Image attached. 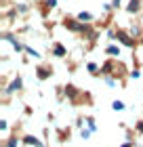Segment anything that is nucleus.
I'll return each instance as SVG.
<instances>
[{"label": "nucleus", "mask_w": 143, "mask_h": 147, "mask_svg": "<svg viewBox=\"0 0 143 147\" xmlns=\"http://www.w3.org/2000/svg\"><path fill=\"white\" fill-rule=\"evenodd\" d=\"M55 55H57V57H63V55H65V49L57 44V46H55Z\"/></svg>", "instance_id": "20e7f679"}, {"label": "nucleus", "mask_w": 143, "mask_h": 147, "mask_svg": "<svg viewBox=\"0 0 143 147\" xmlns=\"http://www.w3.org/2000/svg\"><path fill=\"white\" fill-rule=\"evenodd\" d=\"M107 53H110V55H118V46H107Z\"/></svg>", "instance_id": "423d86ee"}, {"label": "nucleus", "mask_w": 143, "mask_h": 147, "mask_svg": "<svg viewBox=\"0 0 143 147\" xmlns=\"http://www.w3.org/2000/svg\"><path fill=\"white\" fill-rule=\"evenodd\" d=\"M46 4H49V6H55V4H57V0H49Z\"/></svg>", "instance_id": "1a4fd4ad"}, {"label": "nucleus", "mask_w": 143, "mask_h": 147, "mask_svg": "<svg viewBox=\"0 0 143 147\" xmlns=\"http://www.w3.org/2000/svg\"><path fill=\"white\" fill-rule=\"evenodd\" d=\"M78 19H80V21H91V13H80V15H78Z\"/></svg>", "instance_id": "7ed1b4c3"}, {"label": "nucleus", "mask_w": 143, "mask_h": 147, "mask_svg": "<svg viewBox=\"0 0 143 147\" xmlns=\"http://www.w3.org/2000/svg\"><path fill=\"white\" fill-rule=\"evenodd\" d=\"M15 88H21V80H19V78H17V80H13V84H11V88H9V90H15Z\"/></svg>", "instance_id": "39448f33"}, {"label": "nucleus", "mask_w": 143, "mask_h": 147, "mask_svg": "<svg viewBox=\"0 0 143 147\" xmlns=\"http://www.w3.org/2000/svg\"><path fill=\"white\" fill-rule=\"evenodd\" d=\"M139 4H141L139 0H131V4H128V11H131V13H135V11L139 9Z\"/></svg>", "instance_id": "f03ea898"}, {"label": "nucleus", "mask_w": 143, "mask_h": 147, "mask_svg": "<svg viewBox=\"0 0 143 147\" xmlns=\"http://www.w3.org/2000/svg\"><path fill=\"white\" fill-rule=\"evenodd\" d=\"M114 109H124V103L122 101H114Z\"/></svg>", "instance_id": "0eeeda50"}, {"label": "nucleus", "mask_w": 143, "mask_h": 147, "mask_svg": "<svg viewBox=\"0 0 143 147\" xmlns=\"http://www.w3.org/2000/svg\"><path fill=\"white\" fill-rule=\"evenodd\" d=\"M118 38H120V40H122V42H124L126 46H133V40H131V38H128L126 34H122V32H118Z\"/></svg>", "instance_id": "f257e3e1"}, {"label": "nucleus", "mask_w": 143, "mask_h": 147, "mask_svg": "<svg viewBox=\"0 0 143 147\" xmlns=\"http://www.w3.org/2000/svg\"><path fill=\"white\" fill-rule=\"evenodd\" d=\"M114 4H116V6H118V4H120V0H114Z\"/></svg>", "instance_id": "9d476101"}, {"label": "nucleus", "mask_w": 143, "mask_h": 147, "mask_svg": "<svg viewBox=\"0 0 143 147\" xmlns=\"http://www.w3.org/2000/svg\"><path fill=\"white\" fill-rule=\"evenodd\" d=\"M88 71H97V65H95V63H88Z\"/></svg>", "instance_id": "6e6552de"}]
</instances>
